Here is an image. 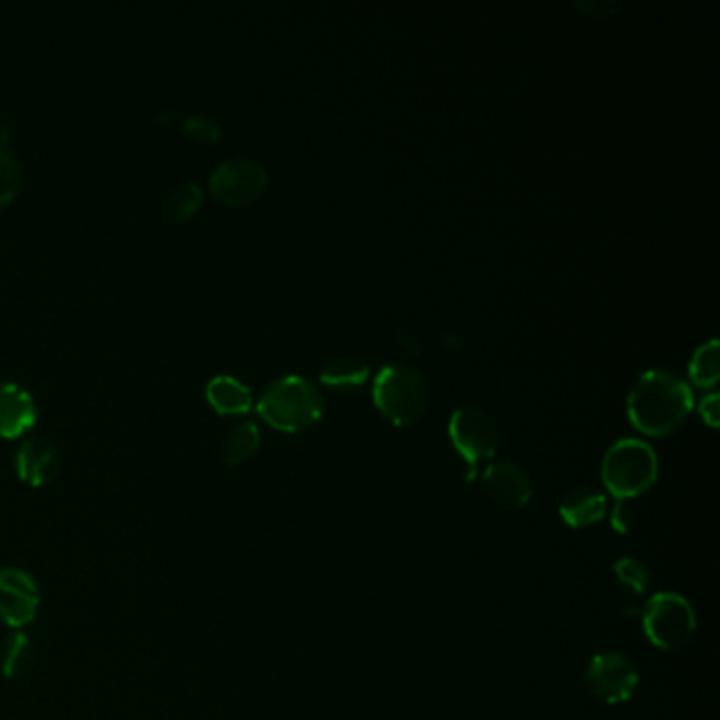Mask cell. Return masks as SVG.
Instances as JSON below:
<instances>
[{
    "label": "cell",
    "instance_id": "30bf717a",
    "mask_svg": "<svg viewBox=\"0 0 720 720\" xmlns=\"http://www.w3.org/2000/svg\"><path fill=\"white\" fill-rule=\"evenodd\" d=\"M486 493L509 509H520L533 497V482L524 468L513 461H499L482 473Z\"/></svg>",
    "mask_w": 720,
    "mask_h": 720
},
{
    "label": "cell",
    "instance_id": "cb8c5ba5",
    "mask_svg": "<svg viewBox=\"0 0 720 720\" xmlns=\"http://www.w3.org/2000/svg\"><path fill=\"white\" fill-rule=\"evenodd\" d=\"M611 526L619 535H628L634 526V509L625 501H617L612 505Z\"/></svg>",
    "mask_w": 720,
    "mask_h": 720
},
{
    "label": "cell",
    "instance_id": "5b68a950",
    "mask_svg": "<svg viewBox=\"0 0 720 720\" xmlns=\"http://www.w3.org/2000/svg\"><path fill=\"white\" fill-rule=\"evenodd\" d=\"M648 643L661 650H681L691 643L697 619L691 603L674 592H659L641 609Z\"/></svg>",
    "mask_w": 720,
    "mask_h": 720
},
{
    "label": "cell",
    "instance_id": "8fae6325",
    "mask_svg": "<svg viewBox=\"0 0 720 720\" xmlns=\"http://www.w3.org/2000/svg\"><path fill=\"white\" fill-rule=\"evenodd\" d=\"M60 457L53 444H49L42 437H28L22 442L15 455V468L17 475L30 484V486H42L53 480L58 473Z\"/></svg>",
    "mask_w": 720,
    "mask_h": 720
},
{
    "label": "cell",
    "instance_id": "d6986e66",
    "mask_svg": "<svg viewBox=\"0 0 720 720\" xmlns=\"http://www.w3.org/2000/svg\"><path fill=\"white\" fill-rule=\"evenodd\" d=\"M612 573H615V579L619 581V585L623 589H628L632 596H643L648 589L650 573H648L647 564L638 558H632V556L619 558L612 564Z\"/></svg>",
    "mask_w": 720,
    "mask_h": 720
},
{
    "label": "cell",
    "instance_id": "7a4b0ae2",
    "mask_svg": "<svg viewBox=\"0 0 720 720\" xmlns=\"http://www.w3.org/2000/svg\"><path fill=\"white\" fill-rule=\"evenodd\" d=\"M256 408L271 427L296 433L322 421L325 397L309 378L286 374L264 387Z\"/></svg>",
    "mask_w": 720,
    "mask_h": 720
},
{
    "label": "cell",
    "instance_id": "7402d4cb",
    "mask_svg": "<svg viewBox=\"0 0 720 720\" xmlns=\"http://www.w3.org/2000/svg\"><path fill=\"white\" fill-rule=\"evenodd\" d=\"M184 129H186L193 138H197V140H201V142H216L218 138H220V127H218V123H214V121L208 119V116H201V114H193V116H188V119L184 121Z\"/></svg>",
    "mask_w": 720,
    "mask_h": 720
},
{
    "label": "cell",
    "instance_id": "4fadbf2b",
    "mask_svg": "<svg viewBox=\"0 0 720 720\" xmlns=\"http://www.w3.org/2000/svg\"><path fill=\"white\" fill-rule=\"evenodd\" d=\"M558 511L564 524L573 529H587L603 522V518L609 511V499L605 493L596 488L579 486L560 501Z\"/></svg>",
    "mask_w": 720,
    "mask_h": 720
},
{
    "label": "cell",
    "instance_id": "5bb4252c",
    "mask_svg": "<svg viewBox=\"0 0 720 720\" xmlns=\"http://www.w3.org/2000/svg\"><path fill=\"white\" fill-rule=\"evenodd\" d=\"M208 399L222 414H241L252 408V392L231 374H218L208 383Z\"/></svg>",
    "mask_w": 720,
    "mask_h": 720
},
{
    "label": "cell",
    "instance_id": "9a60e30c",
    "mask_svg": "<svg viewBox=\"0 0 720 720\" xmlns=\"http://www.w3.org/2000/svg\"><path fill=\"white\" fill-rule=\"evenodd\" d=\"M322 383L338 392H356L370 378V365L360 358L340 356L327 361L320 374Z\"/></svg>",
    "mask_w": 720,
    "mask_h": 720
},
{
    "label": "cell",
    "instance_id": "d4e9b609",
    "mask_svg": "<svg viewBox=\"0 0 720 720\" xmlns=\"http://www.w3.org/2000/svg\"><path fill=\"white\" fill-rule=\"evenodd\" d=\"M699 414H702V419H704V423L706 425H710V427H719V421H720V397L719 394H708V396L702 397V401H699Z\"/></svg>",
    "mask_w": 720,
    "mask_h": 720
},
{
    "label": "cell",
    "instance_id": "6da1fadb",
    "mask_svg": "<svg viewBox=\"0 0 720 720\" xmlns=\"http://www.w3.org/2000/svg\"><path fill=\"white\" fill-rule=\"evenodd\" d=\"M695 406L693 389L681 374L666 368L643 372L630 389V423L650 437L676 432Z\"/></svg>",
    "mask_w": 720,
    "mask_h": 720
},
{
    "label": "cell",
    "instance_id": "7c38bea8",
    "mask_svg": "<svg viewBox=\"0 0 720 720\" xmlns=\"http://www.w3.org/2000/svg\"><path fill=\"white\" fill-rule=\"evenodd\" d=\"M37 406L33 396L17 383H0V435L17 437L33 427Z\"/></svg>",
    "mask_w": 720,
    "mask_h": 720
},
{
    "label": "cell",
    "instance_id": "ac0fdd59",
    "mask_svg": "<svg viewBox=\"0 0 720 720\" xmlns=\"http://www.w3.org/2000/svg\"><path fill=\"white\" fill-rule=\"evenodd\" d=\"M35 661V653L30 647V641L24 634H13L7 641V647L2 653V672L9 679H22Z\"/></svg>",
    "mask_w": 720,
    "mask_h": 720
},
{
    "label": "cell",
    "instance_id": "ba28073f",
    "mask_svg": "<svg viewBox=\"0 0 720 720\" xmlns=\"http://www.w3.org/2000/svg\"><path fill=\"white\" fill-rule=\"evenodd\" d=\"M266 170L250 157H231L210 176V188L228 206H250L266 188Z\"/></svg>",
    "mask_w": 720,
    "mask_h": 720
},
{
    "label": "cell",
    "instance_id": "52a82bcc",
    "mask_svg": "<svg viewBox=\"0 0 720 720\" xmlns=\"http://www.w3.org/2000/svg\"><path fill=\"white\" fill-rule=\"evenodd\" d=\"M587 683L600 702L615 706L628 702L634 695L641 683V674L636 663L625 653L607 650L592 657L587 666Z\"/></svg>",
    "mask_w": 720,
    "mask_h": 720
},
{
    "label": "cell",
    "instance_id": "ffe728a7",
    "mask_svg": "<svg viewBox=\"0 0 720 720\" xmlns=\"http://www.w3.org/2000/svg\"><path fill=\"white\" fill-rule=\"evenodd\" d=\"M203 201V190L199 184L188 182L181 184L165 201V214L172 220H186L197 212V208Z\"/></svg>",
    "mask_w": 720,
    "mask_h": 720
},
{
    "label": "cell",
    "instance_id": "277c9868",
    "mask_svg": "<svg viewBox=\"0 0 720 720\" xmlns=\"http://www.w3.org/2000/svg\"><path fill=\"white\" fill-rule=\"evenodd\" d=\"M374 406L397 427L414 425L427 410L430 389L423 374L408 363H389L374 378Z\"/></svg>",
    "mask_w": 720,
    "mask_h": 720
},
{
    "label": "cell",
    "instance_id": "e0dca14e",
    "mask_svg": "<svg viewBox=\"0 0 720 720\" xmlns=\"http://www.w3.org/2000/svg\"><path fill=\"white\" fill-rule=\"evenodd\" d=\"M258 446H260V430L252 421H244L226 435L222 446V459L228 465H239L252 457Z\"/></svg>",
    "mask_w": 720,
    "mask_h": 720
},
{
    "label": "cell",
    "instance_id": "2e32d148",
    "mask_svg": "<svg viewBox=\"0 0 720 720\" xmlns=\"http://www.w3.org/2000/svg\"><path fill=\"white\" fill-rule=\"evenodd\" d=\"M719 338H710L699 345L688 361V376L702 389H715L719 383L720 360Z\"/></svg>",
    "mask_w": 720,
    "mask_h": 720
},
{
    "label": "cell",
    "instance_id": "9c48e42d",
    "mask_svg": "<svg viewBox=\"0 0 720 720\" xmlns=\"http://www.w3.org/2000/svg\"><path fill=\"white\" fill-rule=\"evenodd\" d=\"M38 594L35 579L20 569L0 571V619L11 628H22L37 617Z\"/></svg>",
    "mask_w": 720,
    "mask_h": 720
},
{
    "label": "cell",
    "instance_id": "3957f363",
    "mask_svg": "<svg viewBox=\"0 0 720 720\" xmlns=\"http://www.w3.org/2000/svg\"><path fill=\"white\" fill-rule=\"evenodd\" d=\"M659 475L657 452L647 442L623 437L615 442L603 459V482L617 501L645 495Z\"/></svg>",
    "mask_w": 720,
    "mask_h": 720
},
{
    "label": "cell",
    "instance_id": "603a6c76",
    "mask_svg": "<svg viewBox=\"0 0 720 720\" xmlns=\"http://www.w3.org/2000/svg\"><path fill=\"white\" fill-rule=\"evenodd\" d=\"M575 7L581 13L600 20V17H611L612 13L621 11L623 2H619V0H576Z\"/></svg>",
    "mask_w": 720,
    "mask_h": 720
},
{
    "label": "cell",
    "instance_id": "44dd1931",
    "mask_svg": "<svg viewBox=\"0 0 720 720\" xmlns=\"http://www.w3.org/2000/svg\"><path fill=\"white\" fill-rule=\"evenodd\" d=\"M22 182V167L17 157L7 148V145H0V206L9 203Z\"/></svg>",
    "mask_w": 720,
    "mask_h": 720
},
{
    "label": "cell",
    "instance_id": "8992f818",
    "mask_svg": "<svg viewBox=\"0 0 720 720\" xmlns=\"http://www.w3.org/2000/svg\"><path fill=\"white\" fill-rule=\"evenodd\" d=\"M448 433H450L455 448L468 463L469 471L465 482H473L480 463L493 459L499 448L501 433H499L497 421L484 408L461 406L450 417Z\"/></svg>",
    "mask_w": 720,
    "mask_h": 720
}]
</instances>
